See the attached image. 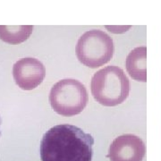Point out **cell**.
Instances as JSON below:
<instances>
[{"instance_id":"obj_4","label":"cell","mask_w":161,"mask_h":161,"mask_svg":"<svg viewBox=\"0 0 161 161\" xmlns=\"http://www.w3.org/2000/svg\"><path fill=\"white\" fill-rule=\"evenodd\" d=\"M114 51L115 46L112 38L100 30H91L84 32L75 47L79 61L92 69L108 63L113 58Z\"/></svg>"},{"instance_id":"obj_9","label":"cell","mask_w":161,"mask_h":161,"mask_svg":"<svg viewBox=\"0 0 161 161\" xmlns=\"http://www.w3.org/2000/svg\"><path fill=\"white\" fill-rule=\"evenodd\" d=\"M1 125H2V117L0 115V137H1V134H2V132H1Z\"/></svg>"},{"instance_id":"obj_2","label":"cell","mask_w":161,"mask_h":161,"mask_svg":"<svg viewBox=\"0 0 161 161\" xmlns=\"http://www.w3.org/2000/svg\"><path fill=\"white\" fill-rule=\"evenodd\" d=\"M91 91L98 103L105 107H115L128 98L130 81L122 68L108 65L93 75Z\"/></svg>"},{"instance_id":"obj_3","label":"cell","mask_w":161,"mask_h":161,"mask_svg":"<svg viewBox=\"0 0 161 161\" xmlns=\"http://www.w3.org/2000/svg\"><path fill=\"white\" fill-rule=\"evenodd\" d=\"M49 103L53 110L62 116H74L81 113L89 102L86 87L80 80L63 79L52 86Z\"/></svg>"},{"instance_id":"obj_6","label":"cell","mask_w":161,"mask_h":161,"mask_svg":"<svg viewBox=\"0 0 161 161\" xmlns=\"http://www.w3.org/2000/svg\"><path fill=\"white\" fill-rule=\"evenodd\" d=\"M145 144L139 136L126 133L115 138L110 145L108 158L111 161H142Z\"/></svg>"},{"instance_id":"obj_1","label":"cell","mask_w":161,"mask_h":161,"mask_svg":"<svg viewBox=\"0 0 161 161\" xmlns=\"http://www.w3.org/2000/svg\"><path fill=\"white\" fill-rule=\"evenodd\" d=\"M94 138L79 127L62 124L47 131L40 147L41 161H92Z\"/></svg>"},{"instance_id":"obj_7","label":"cell","mask_w":161,"mask_h":161,"mask_svg":"<svg viewBox=\"0 0 161 161\" xmlns=\"http://www.w3.org/2000/svg\"><path fill=\"white\" fill-rule=\"evenodd\" d=\"M127 73L133 80L147 81V47H139L128 54L125 61Z\"/></svg>"},{"instance_id":"obj_5","label":"cell","mask_w":161,"mask_h":161,"mask_svg":"<svg viewBox=\"0 0 161 161\" xmlns=\"http://www.w3.org/2000/svg\"><path fill=\"white\" fill-rule=\"evenodd\" d=\"M46 76V68L39 59L21 58L13 66V77L19 88L32 91L40 86Z\"/></svg>"},{"instance_id":"obj_8","label":"cell","mask_w":161,"mask_h":161,"mask_svg":"<svg viewBox=\"0 0 161 161\" xmlns=\"http://www.w3.org/2000/svg\"><path fill=\"white\" fill-rule=\"evenodd\" d=\"M33 28L31 25H0V40L8 44H20L29 39Z\"/></svg>"}]
</instances>
